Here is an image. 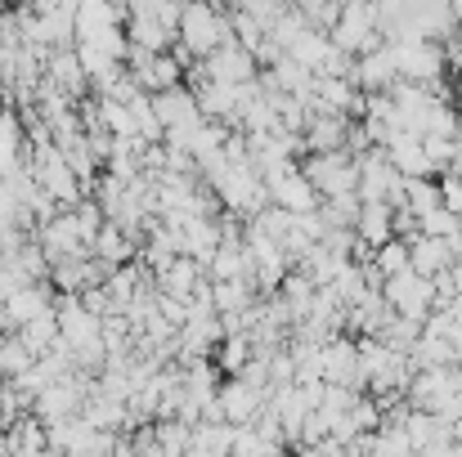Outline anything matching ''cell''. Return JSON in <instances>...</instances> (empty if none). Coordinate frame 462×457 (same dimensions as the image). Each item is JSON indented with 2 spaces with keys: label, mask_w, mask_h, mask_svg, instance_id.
Here are the masks:
<instances>
[{
  "label": "cell",
  "mask_w": 462,
  "mask_h": 457,
  "mask_svg": "<svg viewBox=\"0 0 462 457\" xmlns=\"http://www.w3.org/2000/svg\"><path fill=\"white\" fill-rule=\"evenodd\" d=\"M449 265V242L445 238H431V233H409V270L418 274H440Z\"/></svg>",
  "instance_id": "obj_4"
},
{
  "label": "cell",
  "mask_w": 462,
  "mask_h": 457,
  "mask_svg": "<svg viewBox=\"0 0 462 457\" xmlns=\"http://www.w3.org/2000/svg\"><path fill=\"white\" fill-rule=\"evenodd\" d=\"M382 297H386V305H391L395 314L422 323L427 309L436 305V283H431L427 274H418V270H400V274H386V279H382Z\"/></svg>",
  "instance_id": "obj_1"
},
{
  "label": "cell",
  "mask_w": 462,
  "mask_h": 457,
  "mask_svg": "<svg viewBox=\"0 0 462 457\" xmlns=\"http://www.w3.org/2000/svg\"><path fill=\"white\" fill-rule=\"evenodd\" d=\"M373 270L386 279V274H400V270H409V238H400V233H391L386 242H377L373 247Z\"/></svg>",
  "instance_id": "obj_5"
},
{
  "label": "cell",
  "mask_w": 462,
  "mask_h": 457,
  "mask_svg": "<svg viewBox=\"0 0 462 457\" xmlns=\"http://www.w3.org/2000/svg\"><path fill=\"white\" fill-rule=\"evenodd\" d=\"M458 229H462L458 211H449L445 202H436L431 211H422V215H418V233H431V238H449V233H458Z\"/></svg>",
  "instance_id": "obj_6"
},
{
  "label": "cell",
  "mask_w": 462,
  "mask_h": 457,
  "mask_svg": "<svg viewBox=\"0 0 462 457\" xmlns=\"http://www.w3.org/2000/svg\"><path fill=\"white\" fill-rule=\"evenodd\" d=\"M350 81H355L359 90H391V86L400 81V72H395V59H391L386 41H382L377 50L355 54V63H350Z\"/></svg>",
  "instance_id": "obj_2"
},
{
  "label": "cell",
  "mask_w": 462,
  "mask_h": 457,
  "mask_svg": "<svg viewBox=\"0 0 462 457\" xmlns=\"http://www.w3.org/2000/svg\"><path fill=\"white\" fill-rule=\"evenodd\" d=\"M395 229H391V202H382V197H368V202H359V215H355V238H364L368 247H377V242H386Z\"/></svg>",
  "instance_id": "obj_3"
},
{
  "label": "cell",
  "mask_w": 462,
  "mask_h": 457,
  "mask_svg": "<svg viewBox=\"0 0 462 457\" xmlns=\"http://www.w3.org/2000/svg\"><path fill=\"white\" fill-rule=\"evenodd\" d=\"M449 435H454V444L462 449V417H454V422H449Z\"/></svg>",
  "instance_id": "obj_7"
}]
</instances>
